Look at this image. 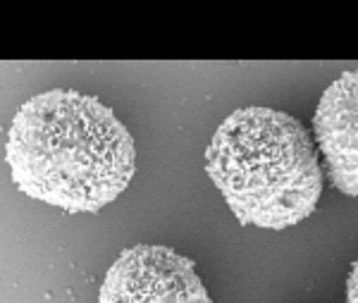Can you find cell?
I'll return each mask as SVG.
<instances>
[{
    "label": "cell",
    "mask_w": 358,
    "mask_h": 303,
    "mask_svg": "<svg viewBox=\"0 0 358 303\" xmlns=\"http://www.w3.org/2000/svg\"><path fill=\"white\" fill-rule=\"evenodd\" d=\"M10 174L29 198L96 213L134 177V141L98 98L55 89L17 110L5 143Z\"/></svg>",
    "instance_id": "6da1fadb"
},
{
    "label": "cell",
    "mask_w": 358,
    "mask_h": 303,
    "mask_svg": "<svg viewBox=\"0 0 358 303\" xmlns=\"http://www.w3.org/2000/svg\"><path fill=\"white\" fill-rule=\"evenodd\" d=\"M206 170L241 225L287 230L315 211L322 172L308 132L273 108H241L213 134Z\"/></svg>",
    "instance_id": "7a4b0ae2"
},
{
    "label": "cell",
    "mask_w": 358,
    "mask_h": 303,
    "mask_svg": "<svg viewBox=\"0 0 358 303\" xmlns=\"http://www.w3.org/2000/svg\"><path fill=\"white\" fill-rule=\"evenodd\" d=\"M98 303H213L189 258L167 246L127 248L113 263Z\"/></svg>",
    "instance_id": "3957f363"
},
{
    "label": "cell",
    "mask_w": 358,
    "mask_h": 303,
    "mask_svg": "<svg viewBox=\"0 0 358 303\" xmlns=\"http://www.w3.org/2000/svg\"><path fill=\"white\" fill-rule=\"evenodd\" d=\"M315 139L332 184L358 196V69L334 79L317 103Z\"/></svg>",
    "instance_id": "277c9868"
},
{
    "label": "cell",
    "mask_w": 358,
    "mask_h": 303,
    "mask_svg": "<svg viewBox=\"0 0 358 303\" xmlns=\"http://www.w3.org/2000/svg\"><path fill=\"white\" fill-rule=\"evenodd\" d=\"M346 301L358 303V258H356V263L351 265L349 282H346Z\"/></svg>",
    "instance_id": "5b68a950"
}]
</instances>
